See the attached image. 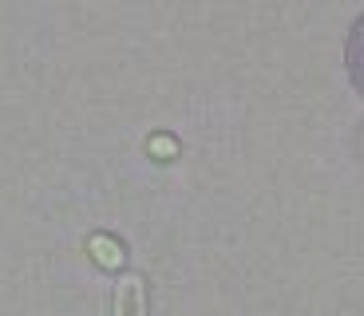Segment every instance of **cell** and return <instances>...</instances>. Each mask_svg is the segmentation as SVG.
Wrapping results in <instances>:
<instances>
[{
	"instance_id": "3957f363",
	"label": "cell",
	"mask_w": 364,
	"mask_h": 316,
	"mask_svg": "<svg viewBox=\"0 0 364 316\" xmlns=\"http://www.w3.org/2000/svg\"><path fill=\"white\" fill-rule=\"evenodd\" d=\"M91 249H95V257H100L103 265H119V261H123L119 245H115V241H107V237H91Z\"/></svg>"
},
{
	"instance_id": "6da1fadb",
	"label": "cell",
	"mask_w": 364,
	"mask_h": 316,
	"mask_svg": "<svg viewBox=\"0 0 364 316\" xmlns=\"http://www.w3.org/2000/svg\"><path fill=\"white\" fill-rule=\"evenodd\" d=\"M115 316H146V285L143 277L127 273L115 293Z\"/></svg>"
},
{
	"instance_id": "7a4b0ae2",
	"label": "cell",
	"mask_w": 364,
	"mask_h": 316,
	"mask_svg": "<svg viewBox=\"0 0 364 316\" xmlns=\"http://www.w3.org/2000/svg\"><path fill=\"white\" fill-rule=\"evenodd\" d=\"M345 67H348V80L353 87L364 95V16L353 24L348 32V44H345Z\"/></svg>"
}]
</instances>
